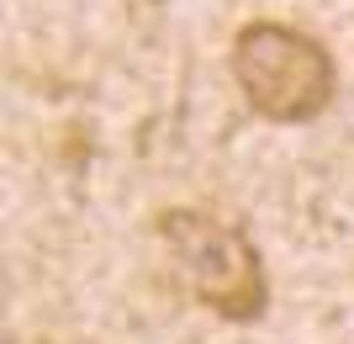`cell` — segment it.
Returning a JSON list of instances; mask_svg holds the SVG:
<instances>
[{
	"label": "cell",
	"instance_id": "1",
	"mask_svg": "<svg viewBox=\"0 0 354 344\" xmlns=\"http://www.w3.org/2000/svg\"><path fill=\"white\" fill-rule=\"evenodd\" d=\"M159 239L169 249V270L201 307H212L217 318H233V323H249L265 313V265L238 223H222L196 207H175L159 212Z\"/></svg>",
	"mask_w": 354,
	"mask_h": 344
},
{
	"label": "cell",
	"instance_id": "2",
	"mask_svg": "<svg viewBox=\"0 0 354 344\" xmlns=\"http://www.w3.org/2000/svg\"><path fill=\"white\" fill-rule=\"evenodd\" d=\"M233 80L243 90V101L270 122L323 117L333 90H339V69L328 59V48L307 32L281 27V21H254L238 32Z\"/></svg>",
	"mask_w": 354,
	"mask_h": 344
},
{
	"label": "cell",
	"instance_id": "3",
	"mask_svg": "<svg viewBox=\"0 0 354 344\" xmlns=\"http://www.w3.org/2000/svg\"><path fill=\"white\" fill-rule=\"evenodd\" d=\"M6 344H21V339H6Z\"/></svg>",
	"mask_w": 354,
	"mask_h": 344
}]
</instances>
